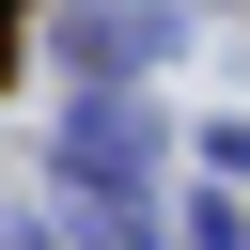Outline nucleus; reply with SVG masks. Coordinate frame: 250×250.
I'll use <instances>...</instances> for the list:
<instances>
[{"instance_id": "nucleus-1", "label": "nucleus", "mask_w": 250, "mask_h": 250, "mask_svg": "<svg viewBox=\"0 0 250 250\" xmlns=\"http://www.w3.org/2000/svg\"><path fill=\"white\" fill-rule=\"evenodd\" d=\"M16 31H31V0H0V62H16Z\"/></svg>"}]
</instances>
